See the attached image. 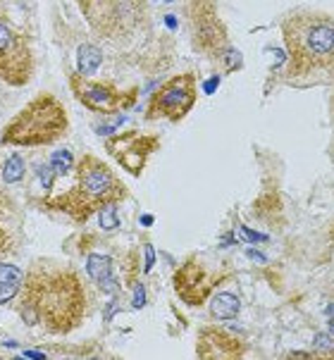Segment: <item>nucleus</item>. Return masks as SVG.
<instances>
[{"instance_id":"f8f14e48","label":"nucleus","mask_w":334,"mask_h":360,"mask_svg":"<svg viewBox=\"0 0 334 360\" xmlns=\"http://www.w3.org/2000/svg\"><path fill=\"white\" fill-rule=\"evenodd\" d=\"M246 353V344L222 327H203L196 339V356L203 360H234Z\"/></svg>"},{"instance_id":"5701e85b","label":"nucleus","mask_w":334,"mask_h":360,"mask_svg":"<svg viewBox=\"0 0 334 360\" xmlns=\"http://www.w3.org/2000/svg\"><path fill=\"white\" fill-rule=\"evenodd\" d=\"M136 308L143 306V286H136V303H134Z\"/></svg>"},{"instance_id":"6e6552de","label":"nucleus","mask_w":334,"mask_h":360,"mask_svg":"<svg viewBox=\"0 0 334 360\" xmlns=\"http://www.w3.org/2000/svg\"><path fill=\"white\" fill-rule=\"evenodd\" d=\"M227 279V270L224 267H212L208 260L200 255H191L186 258L172 274V286L186 306L198 308L205 306L212 291Z\"/></svg>"},{"instance_id":"ddd939ff","label":"nucleus","mask_w":334,"mask_h":360,"mask_svg":"<svg viewBox=\"0 0 334 360\" xmlns=\"http://www.w3.org/2000/svg\"><path fill=\"white\" fill-rule=\"evenodd\" d=\"M17 246V215L5 196H0V258L15 251Z\"/></svg>"},{"instance_id":"423d86ee","label":"nucleus","mask_w":334,"mask_h":360,"mask_svg":"<svg viewBox=\"0 0 334 360\" xmlns=\"http://www.w3.org/2000/svg\"><path fill=\"white\" fill-rule=\"evenodd\" d=\"M184 15L193 51L220 60L229 51V29L220 20L215 0H184Z\"/></svg>"},{"instance_id":"0eeeda50","label":"nucleus","mask_w":334,"mask_h":360,"mask_svg":"<svg viewBox=\"0 0 334 360\" xmlns=\"http://www.w3.org/2000/svg\"><path fill=\"white\" fill-rule=\"evenodd\" d=\"M36 58L32 44L12 24L5 12H0V82L8 86H27L34 79Z\"/></svg>"},{"instance_id":"39448f33","label":"nucleus","mask_w":334,"mask_h":360,"mask_svg":"<svg viewBox=\"0 0 334 360\" xmlns=\"http://www.w3.org/2000/svg\"><path fill=\"white\" fill-rule=\"evenodd\" d=\"M84 20L108 41H129L148 24L143 0H77Z\"/></svg>"},{"instance_id":"2eb2a0df","label":"nucleus","mask_w":334,"mask_h":360,"mask_svg":"<svg viewBox=\"0 0 334 360\" xmlns=\"http://www.w3.org/2000/svg\"><path fill=\"white\" fill-rule=\"evenodd\" d=\"M208 301H210V315L215 320H232L241 310V301L234 294H217L215 298H208Z\"/></svg>"},{"instance_id":"1a4fd4ad","label":"nucleus","mask_w":334,"mask_h":360,"mask_svg":"<svg viewBox=\"0 0 334 360\" xmlns=\"http://www.w3.org/2000/svg\"><path fill=\"white\" fill-rule=\"evenodd\" d=\"M196 98H198L196 75H193V72H184V75H177L169 79V82H165L153 96H150L146 117L179 122L193 110Z\"/></svg>"},{"instance_id":"4be33fe9","label":"nucleus","mask_w":334,"mask_h":360,"mask_svg":"<svg viewBox=\"0 0 334 360\" xmlns=\"http://www.w3.org/2000/svg\"><path fill=\"white\" fill-rule=\"evenodd\" d=\"M153 260H155V255H153V248H146V272L150 270V267H153Z\"/></svg>"},{"instance_id":"a211bd4d","label":"nucleus","mask_w":334,"mask_h":360,"mask_svg":"<svg viewBox=\"0 0 334 360\" xmlns=\"http://www.w3.org/2000/svg\"><path fill=\"white\" fill-rule=\"evenodd\" d=\"M51 165L56 174H70V169L75 167V158H72L70 150H58V153H53Z\"/></svg>"},{"instance_id":"6ab92c4d","label":"nucleus","mask_w":334,"mask_h":360,"mask_svg":"<svg viewBox=\"0 0 334 360\" xmlns=\"http://www.w3.org/2000/svg\"><path fill=\"white\" fill-rule=\"evenodd\" d=\"M117 205H105L103 210H98V222H101V227L103 229H115L117 227V210H115Z\"/></svg>"},{"instance_id":"412c9836","label":"nucleus","mask_w":334,"mask_h":360,"mask_svg":"<svg viewBox=\"0 0 334 360\" xmlns=\"http://www.w3.org/2000/svg\"><path fill=\"white\" fill-rule=\"evenodd\" d=\"M17 284H10V282H5V284H0V303H5V301H10L12 296L17 294Z\"/></svg>"},{"instance_id":"9d476101","label":"nucleus","mask_w":334,"mask_h":360,"mask_svg":"<svg viewBox=\"0 0 334 360\" xmlns=\"http://www.w3.org/2000/svg\"><path fill=\"white\" fill-rule=\"evenodd\" d=\"M70 89L84 108L98 115H113L136 101V89L122 91L113 82H98V79L77 75V72L70 77Z\"/></svg>"},{"instance_id":"f3484780","label":"nucleus","mask_w":334,"mask_h":360,"mask_svg":"<svg viewBox=\"0 0 334 360\" xmlns=\"http://www.w3.org/2000/svg\"><path fill=\"white\" fill-rule=\"evenodd\" d=\"M22 172H24V162L20 155H12L3 167V181L5 184H15V181L22 179Z\"/></svg>"},{"instance_id":"393cba45","label":"nucleus","mask_w":334,"mask_h":360,"mask_svg":"<svg viewBox=\"0 0 334 360\" xmlns=\"http://www.w3.org/2000/svg\"><path fill=\"white\" fill-rule=\"evenodd\" d=\"M215 86H217V79H212V82L205 84V91H208V94H212V91H215Z\"/></svg>"},{"instance_id":"4468645a","label":"nucleus","mask_w":334,"mask_h":360,"mask_svg":"<svg viewBox=\"0 0 334 360\" xmlns=\"http://www.w3.org/2000/svg\"><path fill=\"white\" fill-rule=\"evenodd\" d=\"M89 272L96 282L101 284L103 291H113V258L110 255H91L89 258Z\"/></svg>"},{"instance_id":"9b49d317","label":"nucleus","mask_w":334,"mask_h":360,"mask_svg":"<svg viewBox=\"0 0 334 360\" xmlns=\"http://www.w3.org/2000/svg\"><path fill=\"white\" fill-rule=\"evenodd\" d=\"M158 136L153 134H143V131H124L117 136L108 139L105 148L110 150V155L117 160L127 172H131L134 176H139L143 172V167L148 165L150 155L158 150Z\"/></svg>"},{"instance_id":"f03ea898","label":"nucleus","mask_w":334,"mask_h":360,"mask_svg":"<svg viewBox=\"0 0 334 360\" xmlns=\"http://www.w3.org/2000/svg\"><path fill=\"white\" fill-rule=\"evenodd\" d=\"M287 48V72L291 82L330 79L334 70V20L330 12L301 8L282 20Z\"/></svg>"},{"instance_id":"b1692460","label":"nucleus","mask_w":334,"mask_h":360,"mask_svg":"<svg viewBox=\"0 0 334 360\" xmlns=\"http://www.w3.org/2000/svg\"><path fill=\"white\" fill-rule=\"evenodd\" d=\"M244 236H246V239H251V241H263V236L253 234V231H248V229H244Z\"/></svg>"},{"instance_id":"20e7f679","label":"nucleus","mask_w":334,"mask_h":360,"mask_svg":"<svg viewBox=\"0 0 334 360\" xmlns=\"http://www.w3.org/2000/svg\"><path fill=\"white\" fill-rule=\"evenodd\" d=\"M70 129L67 110L53 94H39L12 117L3 129L0 141L5 146L36 148L63 139Z\"/></svg>"},{"instance_id":"7ed1b4c3","label":"nucleus","mask_w":334,"mask_h":360,"mask_svg":"<svg viewBox=\"0 0 334 360\" xmlns=\"http://www.w3.org/2000/svg\"><path fill=\"white\" fill-rule=\"evenodd\" d=\"M127 198V186L110 165H105L101 158L84 153L77 160V179L67 191L48 198V207L70 215L75 222L84 224L89 217L103 210L105 205H117Z\"/></svg>"},{"instance_id":"aec40b11","label":"nucleus","mask_w":334,"mask_h":360,"mask_svg":"<svg viewBox=\"0 0 334 360\" xmlns=\"http://www.w3.org/2000/svg\"><path fill=\"white\" fill-rule=\"evenodd\" d=\"M22 274L17 267H12V265H0V282H10V284H17L20 286L22 284Z\"/></svg>"},{"instance_id":"f257e3e1","label":"nucleus","mask_w":334,"mask_h":360,"mask_svg":"<svg viewBox=\"0 0 334 360\" xmlns=\"http://www.w3.org/2000/svg\"><path fill=\"white\" fill-rule=\"evenodd\" d=\"M89 294L84 279L70 265L36 260L20 284V315L24 325H41L46 332L65 337L84 325Z\"/></svg>"},{"instance_id":"dca6fc26","label":"nucleus","mask_w":334,"mask_h":360,"mask_svg":"<svg viewBox=\"0 0 334 360\" xmlns=\"http://www.w3.org/2000/svg\"><path fill=\"white\" fill-rule=\"evenodd\" d=\"M103 63V53H101V48H96V46H91V44H84V46H79V51H77V75H84V77H91V75H96V70L101 67Z\"/></svg>"}]
</instances>
